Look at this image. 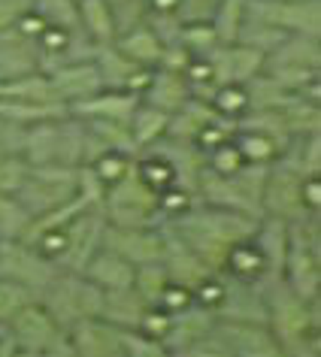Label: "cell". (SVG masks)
<instances>
[{
  "instance_id": "obj_1",
  "label": "cell",
  "mask_w": 321,
  "mask_h": 357,
  "mask_svg": "<svg viewBox=\"0 0 321 357\" xmlns=\"http://www.w3.org/2000/svg\"><path fill=\"white\" fill-rule=\"evenodd\" d=\"M267 327L282 348V357L321 354V297L303 300L282 275H264L261 282Z\"/></svg>"
},
{
  "instance_id": "obj_2",
  "label": "cell",
  "mask_w": 321,
  "mask_h": 357,
  "mask_svg": "<svg viewBox=\"0 0 321 357\" xmlns=\"http://www.w3.org/2000/svg\"><path fill=\"white\" fill-rule=\"evenodd\" d=\"M164 225L170 227L182 243H188L212 270L221 273L230 245L239 243V239H246V236H252L257 218L209 206V203H203L200 197H194L188 209L179 212V215L170 218V221H164Z\"/></svg>"
},
{
  "instance_id": "obj_3",
  "label": "cell",
  "mask_w": 321,
  "mask_h": 357,
  "mask_svg": "<svg viewBox=\"0 0 321 357\" xmlns=\"http://www.w3.org/2000/svg\"><path fill=\"white\" fill-rule=\"evenodd\" d=\"M85 149V124L73 112L31 124L24 133V151L28 164H61L79 167Z\"/></svg>"
},
{
  "instance_id": "obj_4",
  "label": "cell",
  "mask_w": 321,
  "mask_h": 357,
  "mask_svg": "<svg viewBox=\"0 0 321 357\" xmlns=\"http://www.w3.org/2000/svg\"><path fill=\"white\" fill-rule=\"evenodd\" d=\"M282 279L303 300L321 297V212H309L303 221L291 225Z\"/></svg>"
},
{
  "instance_id": "obj_5",
  "label": "cell",
  "mask_w": 321,
  "mask_h": 357,
  "mask_svg": "<svg viewBox=\"0 0 321 357\" xmlns=\"http://www.w3.org/2000/svg\"><path fill=\"white\" fill-rule=\"evenodd\" d=\"M106 225L115 227H158L164 225L158 212V191L149 188L137 173V164L128 167V173L106 185L103 203H100Z\"/></svg>"
},
{
  "instance_id": "obj_6",
  "label": "cell",
  "mask_w": 321,
  "mask_h": 357,
  "mask_svg": "<svg viewBox=\"0 0 321 357\" xmlns=\"http://www.w3.org/2000/svg\"><path fill=\"white\" fill-rule=\"evenodd\" d=\"M37 303L58 321L61 327H73L82 318L100 315L103 291L91 279H85L76 270H58L49 279V284L37 294Z\"/></svg>"
},
{
  "instance_id": "obj_7",
  "label": "cell",
  "mask_w": 321,
  "mask_h": 357,
  "mask_svg": "<svg viewBox=\"0 0 321 357\" xmlns=\"http://www.w3.org/2000/svg\"><path fill=\"white\" fill-rule=\"evenodd\" d=\"M19 357H76L70 345L67 330L40 306L37 300L24 303L15 315L6 321Z\"/></svg>"
},
{
  "instance_id": "obj_8",
  "label": "cell",
  "mask_w": 321,
  "mask_h": 357,
  "mask_svg": "<svg viewBox=\"0 0 321 357\" xmlns=\"http://www.w3.org/2000/svg\"><path fill=\"white\" fill-rule=\"evenodd\" d=\"M76 169L79 167L31 164L28 178H24L22 188L13 197L31 212V218L40 215V212H49L76 194Z\"/></svg>"
},
{
  "instance_id": "obj_9",
  "label": "cell",
  "mask_w": 321,
  "mask_h": 357,
  "mask_svg": "<svg viewBox=\"0 0 321 357\" xmlns=\"http://www.w3.org/2000/svg\"><path fill=\"white\" fill-rule=\"evenodd\" d=\"M261 209L264 215L282 218L288 225H297L309 215L306 203H303V173L276 158L267 169V182L261 194Z\"/></svg>"
},
{
  "instance_id": "obj_10",
  "label": "cell",
  "mask_w": 321,
  "mask_h": 357,
  "mask_svg": "<svg viewBox=\"0 0 321 357\" xmlns=\"http://www.w3.org/2000/svg\"><path fill=\"white\" fill-rule=\"evenodd\" d=\"M58 270L61 266L55 261H49L37 245L24 243V239H0V275L22 284L33 297L46 288L49 279Z\"/></svg>"
},
{
  "instance_id": "obj_11",
  "label": "cell",
  "mask_w": 321,
  "mask_h": 357,
  "mask_svg": "<svg viewBox=\"0 0 321 357\" xmlns=\"http://www.w3.org/2000/svg\"><path fill=\"white\" fill-rule=\"evenodd\" d=\"M246 19L267 22L285 33L321 37V0H246Z\"/></svg>"
},
{
  "instance_id": "obj_12",
  "label": "cell",
  "mask_w": 321,
  "mask_h": 357,
  "mask_svg": "<svg viewBox=\"0 0 321 357\" xmlns=\"http://www.w3.org/2000/svg\"><path fill=\"white\" fill-rule=\"evenodd\" d=\"M103 227H106V215L100 206H88L85 212L64 225V252L58 257V266L61 270H76L82 273V266L88 264L97 248L103 243Z\"/></svg>"
},
{
  "instance_id": "obj_13",
  "label": "cell",
  "mask_w": 321,
  "mask_h": 357,
  "mask_svg": "<svg viewBox=\"0 0 321 357\" xmlns=\"http://www.w3.org/2000/svg\"><path fill=\"white\" fill-rule=\"evenodd\" d=\"M212 333L221 339L227 357H282V348L273 339V333H270V327L267 324L216 318Z\"/></svg>"
},
{
  "instance_id": "obj_14",
  "label": "cell",
  "mask_w": 321,
  "mask_h": 357,
  "mask_svg": "<svg viewBox=\"0 0 321 357\" xmlns=\"http://www.w3.org/2000/svg\"><path fill=\"white\" fill-rule=\"evenodd\" d=\"M106 248H112L115 255H121L128 264L142 266L151 261H160L164 252V227H103V243Z\"/></svg>"
},
{
  "instance_id": "obj_15",
  "label": "cell",
  "mask_w": 321,
  "mask_h": 357,
  "mask_svg": "<svg viewBox=\"0 0 321 357\" xmlns=\"http://www.w3.org/2000/svg\"><path fill=\"white\" fill-rule=\"evenodd\" d=\"M160 227H164V252H160V266L167 270V279L176 282V284H182V288H188V291H194L197 284L207 282L216 270H212V266L203 261V257L194 252L188 243H182V239L176 236L167 225H160Z\"/></svg>"
},
{
  "instance_id": "obj_16",
  "label": "cell",
  "mask_w": 321,
  "mask_h": 357,
  "mask_svg": "<svg viewBox=\"0 0 321 357\" xmlns=\"http://www.w3.org/2000/svg\"><path fill=\"white\" fill-rule=\"evenodd\" d=\"M94 64H97V73H100L103 88L133 91V94H142V88H146L151 79V70H155V67H140L137 61H130L121 49H115V43L97 49Z\"/></svg>"
},
{
  "instance_id": "obj_17",
  "label": "cell",
  "mask_w": 321,
  "mask_h": 357,
  "mask_svg": "<svg viewBox=\"0 0 321 357\" xmlns=\"http://www.w3.org/2000/svg\"><path fill=\"white\" fill-rule=\"evenodd\" d=\"M216 318L227 321H255L267 324V306H264V291L257 282H243L225 273V294H221L218 306L212 309Z\"/></svg>"
},
{
  "instance_id": "obj_18",
  "label": "cell",
  "mask_w": 321,
  "mask_h": 357,
  "mask_svg": "<svg viewBox=\"0 0 321 357\" xmlns=\"http://www.w3.org/2000/svg\"><path fill=\"white\" fill-rule=\"evenodd\" d=\"M67 336L76 357H121V330L100 315L76 321Z\"/></svg>"
},
{
  "instance_id": "obj_19",
  "label": "cell",
  "mask_w": 321,
  "mask_h": 357,
  "mask_svg": "<svg viewBox=\"0 0 321 357\" xmlns=\"http://www.w3.org/2000/svg\"><path fill=\"white\" fill-rule=\"evenodd\" d=\"M46 76H49L52 94H55L67 109H70V103L82 100V97H91L103 88L94 58L91 61H70V64H61L55 70H49Z\"/></svg>"
},
{
  "instance_id": "obj_20",
  "label": "cell",
  "mask_w": 321,
  "mask_h": 357,
  "mask_svg": "<svg viewBox=\"0 0 321 357\" xmlns=\"http://www.w3.org/2000/svg\"><path fill=\"white\" fill-rule=\"evenodd\" d=\"M142 151H155L167 160V164L173 167L176 173V185H182V188H188L197 194V182L203 176V169H207V155L194 146V142H185V139H173V137H160L155 146L142 149Z\"/></svg>"
},
{
  "instance_id": "obj_21",
  "label": "cell",
  "mask_w": 321,
  "mask_h": 357,
  "mask_svg": "<svg viewBox=\"0 0 321 357\" xmlns=\"http://www.w3.org/2000/svg\"><path fill=\"white\" fill-rule=\"evenodd\" d=\"M212 327H216V312L191 300L188 306L182 312H176L170 321V330H167V336H164L167 357H182L185 348L194 345L197 339H203Z\"/></svg>"
},
{
  "instance_id": "obj_22",
  "label": "cell",
  "mask_w": 321,
  "mask_h": 357,
  "mask_svg": "<svg viewBox=\"0 0 321 357\" xmlns=\"http://www.w3.org/2000/svg\"><path fill=\"white\" fill-rule=\"evenodd\" d=\"M40 67V46L33 37H24L13 24L0 31V79L33 73Z\"/></svg>"
},
{
  "instance_id": "obj_23",
  "label": "cell",
  "mask_w": 321,
  "mask_h": 357,
  "mask_svg": "<svg viewBox=\"0 0 321 357\" xmlns=\"http://www.w3.org/2000/svg\"><path fill=\"white\" fill-rule=\"evenodd\" d=\"M188 97H191V85H188V79H185V73L155 67L151 70L149 85L142 88L140 100L155 106L160 112H167V115H173L176 109H182V106L188 103Z\"/></svg>"
},
{
  "instance_id": "obj_24",
  "label": "cell",
  "mask_w": 321,
  "mask_h": 357,
  "mask_svg": "<svg viewBox=\"0 0 321 357\" xmlns=\"http://www.w3.org/2000/svg\"><path fill=\"white\" fill-rule=\"evenodd\" d=\"M140 103V94L133 91H115V88H100L91 97L70 103V112L76 119H112V121H128Z\"/></svg>"
},
{
  "instance_id": "obj_25",
  "label": "cell",
  "mask_w": 321,
  "mask_h": 357,
  "mask_svg": "<svg viewBox=\"0 0 321 357\" xmlns=\"http://www.w3.org/2000/svg\"><path fill=\"white\" fill-rule=\"evenodd\" d=\"M133 270H137V266L128 264L121 255H115L112 248L100 245L91 257H88V264L82 266V275L91 279L100 291H115V288H130Z\"/></svg>"
},
{
  "instance_id": "obj_26",
  "label": "cell",
  "mask_w": 321,
  "mask_h": 357,
  "mask_svg": "<svg viewBox=\"0 0 321 357\" xmlns=\"http://www.w3.org/2000/svg\"><path fill=\"white\" fill-rule=\"evenodd\" d=\"M264 67L321 70V37H312V33H288V37L267 55Z\"/></svg>"
},
{
  "instance_id": "obj_27",
  "label": "cell",
  "mask_w": 321,
  "mask_h": 357,
  "mask_svg": "<svg viewBox=\"0 0 321 357\" xmlns=\"http://www.w3.org/2000/svg\"><path fill=\"white\" fill-rule=\"evenodd\" d=\"M288 236H291V225L282 218L273 215H261L255 225V245L261 248V255L267 257V266H270L273 275H282V261L285 252H288Z\"/></svg>"
},
{
  "instance_id": "obj_28",
  "label": "cell",
  "mask_w": 321,
  "mask_h": 357,
  "mask_svg": "<svg viewBox=\"0 0 321 357\" xmlns=\"http://www.w3.org/2000/svg\"><path fill=\"white\" fill-rule=\"evenodd\" d=\"M149 309V303L130 288H115V291H103V303H100V318L115 324L119 330H133L140 324L142 312Z\"/></svg>"
},
{
  "instance_id": "obj_29",
  "label": "cell",
  "mask_w": 321,
  "mask_h": 357,
  "mask_svg": "<svg viewBox=\"0 0 321 357\" xmlns=\"http://www.w3.org/2000/svg\"><path fill=\"white\" fill-rule=\"evenodd\" d=\"M221 273L234 275V279H243V282H261L264 275H273L270 266H267V257L261 255V248L255 245L252 236H246V239H239V243L230 245Z\"/></svg>"
},
{
  "instance_id": "obj_30",
  "label": "cell",
  "mask_w": 321,
  "mask_h": 357,
  "mask_svg": "<svg viewBox=\"0 0 321 357\" xmlns=\"http://www.w3.org/2000/svg\"><path fill=\"white\" fill-rule=\"evenodd\" d=\"M212 119H218V112L212 109V103L203 100V97H194V94H191L188 103L170 115V124H167V137L194 142V139H197V133L207 128Z\"/></svg>"
},
{
  "instance_id": "obj_31",
  "label": "cell",
  "mask_w": 321,
  "mask_h": 357,
  "mask_svg": "<svg viewBox=\"0 0 321 357\" xmlns=\"http://www.w3.org/2000/svg\"><path fill=\"white\" fill-rule=\"evenodd\" d=\"M115 49H121L124 55L130 61H137L140 67H158L164 43H160V37L146 22H140V24H133L130 31H121L119 37H115Z\"/></svg>"
},
{
  "instance_id": "obj_32",
  "label": "cell",
  "mask_w": 321,
  "mask_h": 357,
  "mask_svg": "<svg viewBox=\"0 0 321 357\" xmlns=\"http://www.w3.org/2000/svg\"><path fill=\"white\" fill-rule=\"evenodd\" d=\"M76 13H79V28H82L97 46L115 43L119 31H115L112 6L106 3V0H76Z\"/></svg>"
},
{
  "instance_id": "obj_33",
  "label": "cell",
  "mask_w": 321,
  "mask_h": 357,
  "mask_svg": "<svg viewBox=\"0 0 321 357\" xmlns=\"http://www.w3.org/2000/svg\"><path fill=\"white\" fill-rule=\"evenodd\" d=\"M167 124H170V115L155 109V106L149 103H137V109L130 115V137H133V149H137V155L142 149L155 146L160 137H167Z\"/></svg>"
},
{
  "instance_id": "obj_34",
  "label": "cell",
  "mask_w": 321,
  "mask_h": 357,
  "mask_svg": "<svg viewBox=\"0 0 321 357\" xmlns=\"http://www.w3.org/2000/svg\"><path fill=\"white\" fill-rule=\"evenodd\" d=\"M70 109L61 100H0V119L22 124V128H31V124H40L46 119H58V115H67Z\"/></svg>"
},
{
  "instance_id": "obj_35",
  "label": "cell",
  "mask_w": 321,
  "mask_h": 357,
  "mask_svg": "<svg viewBox=\"0 0 321 357\" xmlns=\"http://www.w3.org/2000/svg\"><path fill=\"white\" fill-rule=\"evenodd\" d=\"M0 100H58L52 94L49 76L43 70H33V73L24 76H13V79H0Z\"/></svg>"
},
{
  "instance_id": "obj_36",
  "label": "cell",
  "mask_w": 321,
  "mask_h": 357,
  "mask_svg": "<svg viewBox=\"0 0 321 357\" xmlns=\"http://www.w3.org/2000/svg\"><path fill=\"white\" fill-rule=\"evenodd\" d=\"M230 142L237 146L243 160H252V164H273L285 149L282 142H276L273 137H267L261 130H248V128H237Z\"/></svg>"
},
{
  "instance_id": "obj_37",
  "label": "cell",
  "mask_w": 321,
  "mask_h": 357,
  "mask_svg": "<svg viewBox=\"0 0 321 357\" xmlns=\"http://www.w3.org/2000/svg\"><path fill=\"white\" fill-rule=\"evenodd\" d=\"M282 121L288 137H306L312 130H321V103L306 100V97L294 94V100L282 106Z\"/></svg>"
},
{
  "instance_id": "obj_38",
  "label": "cell",
  "mask_w": 321,
  "mask_h": 357,
  "mask_svg": "<svg viewBox=\"0 0 321 357\" xmlns=\"http://www.w3.org/2000/svg\"><path fill=\"white\" fill-rule=\"evenodd\" d=\"M227 64H230V82H252L255 76L264 73L267 55L255 46H246V43H230L227 46Z\"/></svg>"
},
{
  "instance_id": "obj_39",
  "label": "cell",
  "mask_w": 321,
  "mask_h": 357,
  "mask_svg": "<svg viewBox=\"0 0 321 357\" xmlns=\"http://www.w3.org/2000/svg\"><path fill=\"white\" fill-rule=\"evenodd\" d=\"M243 22H246V0H218L216 10L209 15V24L221 46L237 43V33L243 28Z\"/></svg>"
},
{
  "instance_id": "obj_40",
  "label": "cell",
  "mask_w": 321,
  "mask_h": 357,
  "mask_svg": "<svg viewBox=\"0 0 321 357\" xmlns=\"http://www.w3.org/2000/svg\"><path fill=\"white\" fill-rule=\"evenodd\" d=\"M85 130L94 133L97 139L103 142L106 149L115 151H128V155L137 158V149H133V137H130V124L128 121H112V119H82Z\"/></svg>"
},
{
  "instance_id": "obj_41",
  "label": "cell",
  "mask_w": 321,
  "mask_h": 357,
  "mask_svg": "<svg viewBox=\"0 0 321 357\" xmlns=\"http://www.w3.org/2000/svg\"><path fill=\"white\" fill-rule=\"evenodd\" d=\"M133 164H137V173L142 176V182H146L149 188L164 191V188H170V185H176L173 167L160 155H155V151H140V155L133 158Z\"/></svg>"
},
{
  "instance_id": "obj_42",
  "label": "cell",
  "mask_w": 321,
  "mask_h": 357,
  "mask_svg": "<svg viewBox=\"0 0 321 357\" xmlns=\"http://www.w3.org/2000/svg\"><path fill=\"white\" fill-rule=\"evenodd\" d=\"M209 103L221 119L237 121L239 115L248 109V91H246V85H239V82H227V85H218L216 91L209 94Z\"/></svg>"
},
{
  "instance_id": "obj_43",
  "label": "cell",
  "mask_w": 321,
  "mask_h": 357,
  "mask_svg": "<svg viewBox=\"0 0 321 357\" xmlns=\"http://www.w3.org/2000/svg\"><path fill=\"white\" fill-rule=\"evenodd\" d=\"M31 225V212L13 194H0V239H22Z\"/></svg>"
},
{
  "instance_id": "obj_44",
  "label": "cell",
  "mask_w": 321,
  "mask_h": 357,
  "mask_svg": "<svg viewBox=\"0 0 321 357\" xmlns=\"http://www.w3.org/2000/svg\"><path fill=\"white\" fill-rule=\"evenodd\" d=\"M285 37H288V33L273 28V24L257 22V19H246L243 28H239V33H237V43H246V46H255V49H261L264 55H270Z\"/></svg>"
},
{
  "instance_id": "obj_45",
  "label": "cell",
  "mask_w": 321,
  "mask_h": 357,
  "mask_svg": "<svg viewBox=\"0 0 321 357\" xmlns=\"http://www.w3.org/2000/svg\"><path fill=\"white\" fill-rule=\"evenodd\" d=\"M176 40H179L194 58H207L209 52L218 46V37H216V31H212L209 19L207 22H182Z\"/></svg>"
},
{
  "instance_id": "obj_46",
  "label": "cell",
  "mask_w": 321,
  "mask_h": 357,
  "mask_svg": "<svg viewBox=\"0 0 321 357\" xmlns=\"http://www.w3.org/2000/svg\"><path fill=\"white\" fill-rule=\"evenodd\" d=\"M167 270L160 266V261H151V264H142L133 270V291L140 294L142 300L149 303V306H155L158 297H160V291L167 288Z\"/></svg>"
},
{
  "instance_id": "obj_47",
  "label": "cell",
  "mask_w": 321,
  "mask_h": 357,
  "mask_svg": "<svg viewBox=\"0 0 321 357\" xmlns=\"http://www.w3.org/2000/svg\"><path fill=\"white\" fill-rule=\"evenodd\" d=\"M31 10L40 13L46 24H58V28H67V31L79 28L76 0H31Z\"/></svg>"
},
{
  "instance_id": "obj_48",
  "label": "cell",
  "mask_w": 321,
  "mask_h": 357,
  "mask_svg": "<svg viewBox=\"0 0 321 357\" xmlns=\"http://www.w3.org/2000/svg\"><path fill=\"white\" fill-rule=\"evenodd\" d=\"M28 173H31V164L24 155L0 151V194H15L24 178H28Z\"/></svg>"
},
{
  "instance_id": "obj_49",
  "label": "cell",
  "mask_w": 321,
  "mask_h": 357,
  "mask_svg": "<svg viewBox=\"0 0 321 357\" xmlns=\"http://www.w3.org/2000/svg\"><path fill=\"white\" fill-rule=\"evenodd\" d=\"M133 164V155H128V151H115V149H106V151H100L91 164L94 173L100 176V182L103 185H112L115 178H121L124 173H128V167Z\"/></svg>"
},
{
  "instance_id": "obj_50",
  "label": "cell",
  "mask_w": 321,
  "mask_h": 357,
  "mask_svg": "<svg viewBox=\"0 0 321 357\" xmlns=\"http://www.w3.org/2000/svg\"><path fill=\"white\" fill-rule=\"evenodd\" d=\"M121 357H167L160 339L146 336L142 330H121Z\"/></svg>"
},
{
  "instance_id": "obj_51",
  "label": "cell",
  "mask_w": 321,
  "mask_h": 357,
  "mask_svg": "<svg viewBox=\"0 0 321 357\" xmlns=\"http://www.w3.org/2000/svg\"><path fill=\"white\" fill-rule=\"evenodd\" d=\"M31 300H37L31 291H24L22 284H15V282L0 275V324H6V321H10L15 312H19L24 303H31Z\"/></svg>"
},
{
  "instance_id": "obj_52",
  "label": "cell",
  "mask_w": 321,
  "mask_h": 357,
  "mask_svg": "<svg viewBox=\"0 0 321 357\" xmlns=\"http://www.w3.org/2000/svg\"><path fill=\"white\" fill-rule=\"evenodd\" d=\"M194 197H197V194L188 191V188H182V185H170V188L158 191V212H160V218H164V221L176 218L179 212H185L191 206Z\"/></svg>"
},
{
  "instance_id": "obj_53",
  "label": "cell",
  "mask_w": 321,
  "mask_h": 357,
  "mask_svg": "<svg viewBox=\"0 0 321 357\" xmlns=\"http://www.w3.org/2000/svg\"><path fill=\"white\" fill-rule=\"evenodd\" d=\"M243 167V155L237 151L234 142H221V146H216L212 151H207V169H212V173L218 176H230L237 173V169Z\"/></svg>"
},
{
  "instance_id": "obj_54",
  "label": "cell",
  "mask_w": 321,
  "mask_h": 357,
  "mask_svg": "<svg viewBox=\"0 0 321 357\" xmlns=\"http://www.w3.org/2000/svg\"><path fill=\"white\" fill-rule=\"evenodd\" d=\"M234 130H237V121H230V119H212L207 128H203L200 133H197V139H194V146H197L203 155L207 151H212L216 146H221V142H227L230 137H234Z\"/></svg>"
},
{
  "instance_id": "obj_55",
  "label": "cell",
  "mask_w": 321,
  "mask_h": 357,
  "mask_svg": "<svg viewBox=\"0 0 321 357\" xmlns=\"http://www.w3.org/2000/svg\"><path fill=\"white\" fill-rule=\"evenodd\" d=\"M170 321H173L170 312H164L160 306H149L146 312H142V318H140L137 330H142V333H146V336H151V339H160V342H164L167 330H170Z\"/></svg>"
},
{
  "instance_id": "obj_56",
  "label": "cell",
  "mask_w": 321,
  "mask_h": 357,
  "mask_svg": "<svg viewBox=\"0 0 321 357\" xmlns=\"http://www.w3.org/2000/svg\"><path fill=\"white\" fill-rule=\"evenodd\" d=\"M191 300H194V294H191L188 288H182V284H176V282H167V288L160 291V297H158L155 306H160L164 312L176 315V312H182Z\"/></svg>"
},
{
  "instance_id": "obj_57",
  "label": "cell",
  "mask_w": 321,
  "mask_h": 357,
  "mask_svg": "<svg viewBox=\"0 0 321 357\" xmlns=\"http://www.w3.org/2000/svg\"><path fill=\"white\" fill-rule=\"evenodd\" d=\"M194 55L188 49L182 46L179 40H170V43H164V49H160V61H158V67H164V70H176V73H185V67H188V61Z\"/></svg>"
},
{
  "instance_id": "obj_58",
  "label": "cell",
  "mask_w": 321,
  "mask_h": 357,
  "mask_svg": "<svg viewBox=\"0 0 321 357\" xmlns=\"http://www.w3.org/2000/svg\"><path fill=\"white\" fill-rule=\"evenodd\" d=\"M28 10H31V0H0V31L15 24V19Z\"/></svg>"
},
{
  "instance_id": "obj_59",
  "label": "cell",
  "mask_w": 321,
  "mask_h": 357,
  "mask_svg": "<svg viewBox=\"0 0 321 357\" xmlns=\"http://www.w3.org/2000/svg\"><path fill=\"white\" fill-rule=\"evenodd\" d=\"M303 203L309 212H321V176H303Z\"/></svg>"
},
{
  "instance_id": "obj_60",
  "label": "cell",
  "mask_w": 321,
  "mask_h": 357,
  "mask_svg": "<svg viewBox=\"0 0 321 357\" xmlns=\"http://www.w3.org/2000/svg\"><path fill=\"white\" fill-rule=\"evenodd\" d=\"M106 3H110V6H115V3H121V0H106Z\"/></svg>"
}]
</instances>
